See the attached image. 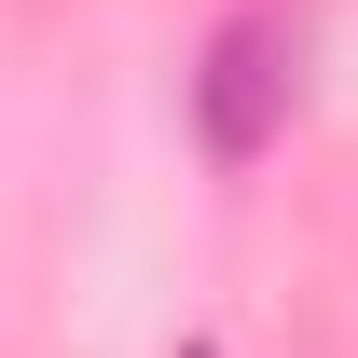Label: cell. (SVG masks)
I'll return each instance as SVG.
<instances>
[{
  "mask_svg": "<svg viewBox=\"0 0 358 358\" xmlns=\"http://www.w3.org/2000/svg\"><path fill=\"white\" fill-rule=\"evenodd\" d=\"M289 83H303V28L289 14H234L221 42H207V83H193V124L221 166H248L275 124H289Z\"/></svg>",
  "mask_w": 358,
  "mask_h": 358,
  "instance_id": "cell-1",
  "label": "cell"
}]
</instances>
